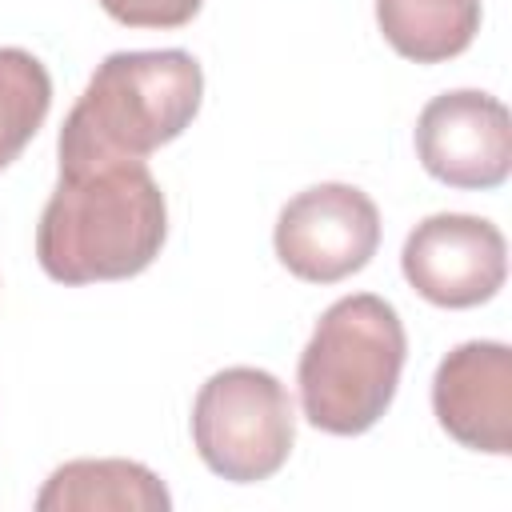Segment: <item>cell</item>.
<instances>
[{"mask_svg":"<svg viewBox=\"0 0 512 512\" xmlns=\"http://www.w3.org/2000/svg\"><path fill=\"white\" fill-rule=\"evenodd\" d=\"M168 240V200L144 160L60 164L36 224V260L56 284L140 276Z\"/></svg>","mask_w":512,"mask_h":512,"instance_id":"cell-1","label":"cell"},{"mask_svg":"<svg viewBox=\"0 0 512 512\" xmlns=\"http://www.w3.org/2000/svg\"><path fill=\"white\" fill-rule=\"evenodd\" d=\"M204 72L184 48L112 52L96 64L80 100L64 116L60 164L144 160L172 144L200 112Z\"/></svg>","mask_w":512,"mask_h":512,"instance_id":"cell-2","label":"cell"},{"mask_svg":"<svg viewBox=\"0 0 512 512\" xmlns=\"http://www.w3.org/2000/svg\"><path fill=\"white\" fill-rule=\"evenodd\" d=\"M404 356L408 336L384 296H340L316 320L296 364L304 420L328 436L368 432L400 388Z\"/></svg>","mask_w":512,"mask_h":512,"instance_id":"cell-3","label":"cell"},{"mask_svg":"<svg viewBox=\"0 0 512 512\" xmlns=\"http://www.w3.org/2000/svg\"><path fill=\"white\" fill-rule=\"evenodd\" d=\"M296 440L288 388L264 368H220L192 400V444L208 472L232 484L276 476Z\"/></svg>","mask_w":512,"mask_h":512,"instance_id":"cell-4","label":"cell"},{"mask_svg":"<svg viewBox=\"0 0 512 512\" xmlns=\"http://www.w3.org/2000/svg\"><path fill=\"white\" fill-rule=\"evenodd\" d=\"M280 264L308 284H336L368 268L380 248V208L356 184H312L296 192L272 232Z\"/></svg>","mask_w":512,"mask_h":512,"instance_id":"cell-5","label":"cell"},{"mask_svg":"<svg viewBox=\"0 0 512 512\" xmlns=\"http://www.w3.org/2000/svg\"><path fill=\"white\" fill-rule=\"evenodd\" d=\"M400 272L436 308H476L504 288L508 244L484 216L436 212L408 232Z\"/></svg>","mask_w":512,"mask_h":512,"instance_id":"cell-6","label":"cell"},{"mask_svg":"<svg viewBox=\"0 0 512 512\" xmlns=\"http://www.w3.org/2000/svg\"><path fill=\"white\" fill-rule=\"evenodd\" d=\"M416 156L448 188H500L512 168L508 108L480 88L432 96L416 116Z\"/></svg>","mask_w":512,"mask_h":512,"instance_id":"cell-7","label":"cell"},{"mask_svg":"<svg viewBox=\"0 0 512 512\" xmlns=\"http://www.w3.org/2000/svg\"><path fill=\"white\" fill-rule=\"evenodd\" d=\"M432 412L440 428L476 452H512V348L500 340L456 344L432 376Z\"/></svg>","mask_w":512,"mask_h":512,"instance_id":"cell-8","label":"cell"},{"mask_svg":"<svg viewBox=\"0 0 512 512\" xmlns=\"http://www.w3.org/2000/svg\"><path fill=\"white\" fill-rule=\"evenodd\" d=\"M36 508L40 512H168L172 496L152 468L136 460L104 456V460L60 464L44 480Z\"/></svg>","mask_w":512,"mask_h":512,"instance_id":"cell-9","label":"cell"},{"mask_svg":"<svg viewBox=\"0 0 512 512\" xmlns=\"http://www.w3.org/2000/svg\"><path fill=\"white\" fill-rule=\"evenodd\" d=\"M376 24L404 60L440 64L476 40L480 0H376Z\"/></svg>","mask_w":512,"mask_h":512,"instance_id":"cell-10","label":"cell"},{"mask_svg":"<svg viewBox=\"0 0 512 512\" xmlns=\"http://www.w3.org/2000/svg\"><path fill=\"white\" fill-rule=\"evenodd\" d=\"M52 108V76L24 48H0V172L32 144Z\"/></svg>","mask_w":512,"mask_h":512,"instance_id":"cell-11","label":"cell"},{"mask_svg":"<svg viewBox=\"0 0 512 512\" xmlns=\"http://www.w3.org/2000/svg\"><path fill=\"white\" fill-rule=\"evenodd\" d=\"M124 28H184L204 0H96Z\"/></svg>","mask_w":512,"mask_h":512,"instance_id":"cell-12","label":"cell"}]
</instances>
